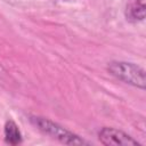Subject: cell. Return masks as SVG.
<instances>
[{"mask_svg": "<svg viewBox=\"0 0 146 146\" xmlns=\"http://www.w3.org/2000/svg\"><path fill=\"white\" fill-rule=\"evenodd\" d=\"M107 70L116 79L131 84L133 87L145 89L146 76L145 70L133 63L129 62H111L107 65Z\"/></svg>", "mask_w": 146, "mask_h": 146, "instance_id": "obj_1", "label": "cell"}, {"mask_svg": "<svg viewBox=\"0 0 146 146\" xmlns=\"http://www.w3.org/2000/svg\"><path fill=\"white\" fill-rule=\"evenodd\" d=\"M5 140L6 143L10 144V145H18L22 143V133L17 127V124L9 120L6 122L5 124Z\"/></svg>", "mask_w": 146, "mask_h": 146, "instance_id": "obj_5", "label": "cell"}, {"mask_svg": "<svg viewBox=\"0 0 146 146\" xmlns=\"http://www.w3.org/2000/svg\"><path fill=\"white\" fill-rule=\"evenodd\" d=\"M31 122L42 132L51 136L52 138L59 140L60 143L67 144V145H84L88 144V141H86L84 139H82L81 137H79L78 135L66 130L65 128L58 125L57 123H54L52 121L44 119V117H40V116H31Z\"/></svg>", "mask_w": 146, "mask_h": 146, "instance_id": "obj_2", "label": "cell"}, {"mask_svg": "<svg viewBox=\"0 0 146 146\" xmlns=\"http://www.w3.org/2000/svg\"><path fill=\"white\" fill-rule=\"evenodd\" d=\"M146 0H130L127 6V17L133 21H143L145 18Z\"/></svg>", "mask_w": 146, "mask_h": 146, "instance_id": "obj_4", "label": "cell"}, {"mask_svg": "<svg viewBox=\"0 0 146 146\" xmlns=\"http://www.w3.org/2000/svg\"><path fill=\"white\" fill-rule=\"evenodd\" d=\"M98 139L103 145L106 146H130V145H139V143L133 139L130 135L117 130L115 128L104 127L98 132Z\"/></svg>", "mask_w": 146, "mask_h": 146, "instance_id": "obj_3", "label": "cell"}]
</instances>
